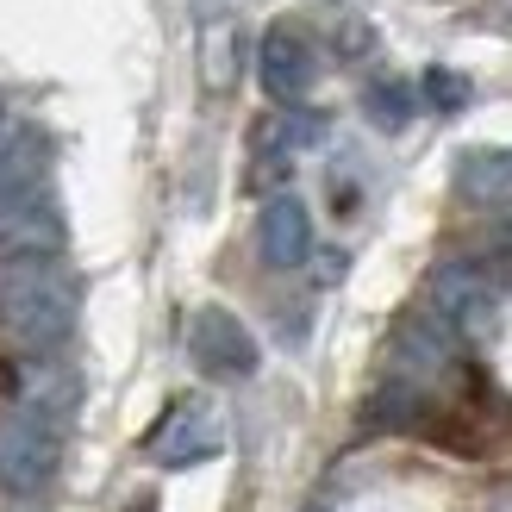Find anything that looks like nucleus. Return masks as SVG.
Segmentation results:
<instances>
[]
</instances>
